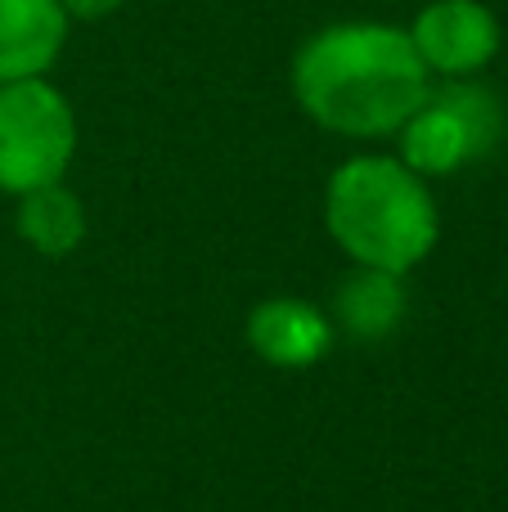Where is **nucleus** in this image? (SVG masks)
I'll return each instance as SVG.
<instances>
[{
  "mask_svg": "<svg viewBox=\"0 0 508 512\" xmlns=\"http://www.w3.org/2000/svg\"><path fill=\"white\" fill-rule=\"evenodd\" d=\"M288 86L297 108L324 131L347 140H387L428 99L432 72L401 23L347 18L315 27L297 45Z\"/></svg>",
  "mask_w": 508,
  "mask_h": 512,
  "instance_id": "obj_1",
  "label": "nucleus"
},
{
  "mask_svg": "<svg viewBox=\"0 0 508 512\" xmlns=\"http://www.w3.org/2000/svg\"><path fill=\"white\" fill-rule=\"evenodd\" d=\"M324 230L356 265L410 274L437 248L441 212L396 153H356L324 185Z\"/></svg>",
  "mask_w": 508,
  "mask_h": 512,
  "instance_id": "obj_2",
  "label": "nucleus"
},
{
  "mask_svg": "<svg viewBox=\"0 0 508 512\" xmlns=\"http://www.w3.org/2000/svg\"><path fill=\"white\" fill-rule=\"evenodd\" d=\"M77 158V108L50 77L0 86V194L59 185Z\"/></svg>",
  "mask_w": 508,
  "mask_h": 512,
  "instance_id": "obj_3",
  "label": "nucleus"
},
{
  "mask_svg": "<svg viewBox=\"0 0 508 512\" xmlns=\"http://www.w3.org/2000/svg\"><path fill=\"white\" fill-rule=\"evenodd\" d=\"M504 135V108L477 77L441 81L396 131V158L423 180L455 176L482 162Z\"/></svg>",
  "mask_w": 508,
  "mask_h": 512,
  "instance_id": "obj_4",
  "label": "nucleus"
},
{
  "mask_svg": "<svg viewBox=\"0 0 508 512\" xmlns=\"http://www.w3.org/2000/svg\"><path fill=\"white\" fill-rule=\"evenodd\" d=\"M410 41L432 81H468L500 54V18L482 0H428L410 18Z\"/></svg>",
  "mask_w": 508,
  "mask_h": 512,
  "instance_id": "obj_5",
  "label": "nucleus"
},
{
  "mask_svg": "<svg viewBox=\"0 0 508 512\" xmlns=\"http://www.w3.org/2000/svg\"><path fill=\"white\" fill-rule=\"evenodd\" d=\"M248 346L275 369H311L333 346V319L315 301L302 297H266L248 315Z\"/></svg>",
  "mask_w": 508,
  "mask_h": 512,
  "instance_id": "obj_6",
  "label": "nucleus"
},
{
  "mask_svg": "<svg viewBox=\"0 0 508 512\" xmlns=\"http://www.w3.org/2000/svg\"><path fill=\"white\" fill-rule=\"evenodd\" d=\"M68 27L72 18L59 0H0V86L50 77Z\"/></svg>",
  "mask_w": 508,
  "mask_h": 512,
  "instance_id": "obj_7",
  "label": "nucleus"
},
{
  "mask_svg": "<svg viewBox=\"0 0 508 512\" xmlns=\"http://www.w3.org/2000/svg\"><path fill=\"white\" fill-rule=\"evenodd\" d=\"M405 274L356 265L333 292V319L356 342H383L405 319Z\"/></svg>",
  "mask_w": 508,
  "mask_h": 512,
  "instance_id": "obj_8",
  "label": "nucleus"
},
{
  "mask_svg": "<svg viewBox=\"0 0 508 512\" xmlns=\"http://www.w3.org/2000/svg\"><path fill=\"white\" fill-rule=\"evenodd\" d=\"M14 230L36 256H54V261H59V256L77 252L81 239H86V207H81V198L59 180V185L32 189V194L18 198Z\"/></svg>",
  "mask_w": 508,
  "mask_h": 512,
  "instance_id": "obj_9",
  "label": "nucleus"
},
{
  "mask_svg": "<svg viewBox=\"0 0 508 512\" xmlns=\"http://www.w3.org/2000/svg\"><path fill=\"white\" fill-rule=\"evenodd\" d=\"M59 5L68 9L72 23H99V18H113L126 0H59Z\"/></svg>",
  "mask_w": 508,
  "mask_h": 512,
  "instance_id": "obj_10",
  "label": "nucleus"
}]
</instances>
